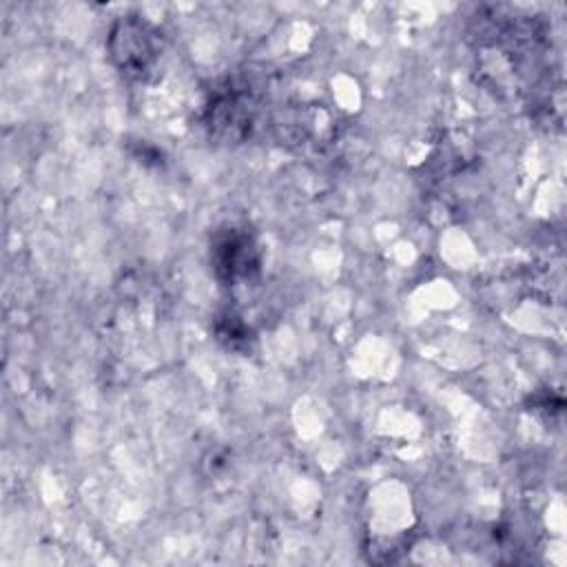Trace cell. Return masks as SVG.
Segmentation results:
<instances>
[{
    "instance_id": "6da1fadb",
    "label": "cell",
    "mask_w": 567,
    "mask_h": 567,
    "mask_svg": "<svg viewBox=\"0 0 567 567\" xmlns=\"http://www.w3.org/2000/svg\"><path fill=\"white\" fill-rule=\"evenodd\" d=\"M155 31L142 20H120L111 33V53L124 73L142 75L157 55Z\"/></svg>"
},
{
    "instance_id": "7a4b0ae2",
    "label": "cell",
    "mask_w": 567,
    "mask_h": 567,
    "mask_svg": "<svg viewBox=\"0 0 567 567\" xmlns=\"http://www.w3.org/2000/svg\"><path fill=\"white\" fill-rule=\"evenodd\" d=\"M210 259L217 277L230 284L248 279L259 268L257 244L248 233L239 228H228L221 235H217L210 250Z\"/></svg>"
}]
</instances>
